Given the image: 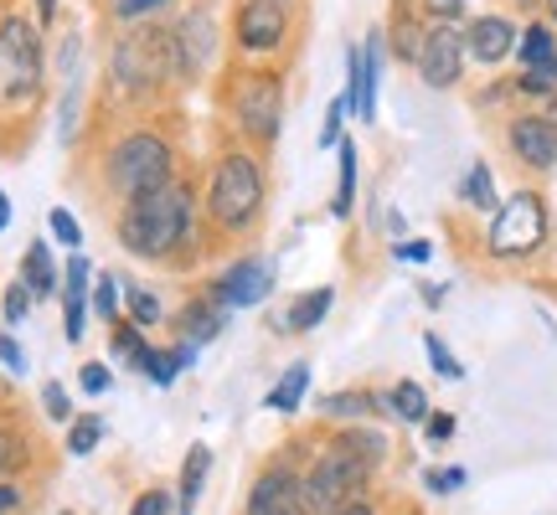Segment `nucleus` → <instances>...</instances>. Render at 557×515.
<instances>
[{
    "mask_svg": "<svg viewBox=\"0 0 557 515\" xmlns=\"http://www.w3.org/2000/svg\"><path fill=\"white\" fill-rule=\"evenodd\" d=\"M295 5L289 0H238L227 21V41L243 62H269L295 41Z\"/></svg>",
    "mask_w": 557,
    "mask_h": 515,
    "instance_id": "nucleus-9",
    "label": "nucleus"
},
{
    "mask_svg": "<svg viewBox=\"0 0 557 515\" xmlns=\"http://www.w3.org/2000/svg\"><path fill=\"white\" fill-rule=\"evenodd\" d=\"M517 5H542V0H517Z\"/></svg>",
    "mask_w": 557,
    "mask_h": 515,
    "instance_id": "nucleus-56",
    "label": "nucleus"
},
{
    "mask_svg": "<svg viewBox=\"0 0 557 515\" xmlns=\"http://www.w3.org/2000/svg\"><path fill=\"white\" fill-rule=\"evenodd\" d=\"M88 310H94V319H103V325L124 319V278L99 268V274H94V299H88Z\"/></svg>",
    "mask_w": 557,
    "mask_h": 515,
    "instance_id": "nucleus-29",
    "label": "nucleus"
},
{
    "mask_svg": "<svg viewBox=\"0 0 557 515\" xmlns=\"http://www.w3.org/2000/svg\"><path fill=\"white\" fill-rule=\"evenodd\" d=\"M305 469H295V459H269L243 500V515H305Z\"/></svg>",
    "mask_w": 557,
    "mask_h": 515,
    "instance_id": "nucleus-11",
    "label": "nucleus"
},
{
    "mask_svg": "<svg viewBox=\"0 0 557 515\" xmlns=\"http://www.w3.org/2000/svg\"><path fill=\"white\" fill-rule=\"evenodd\" d=\"M517 21L511 16H475L470 26H465V52L475 62H485V67H500V62L517 52Z\"/></svg>",
    "mask_w": 557,
    "mask_h": 515,
    "instance_id": "nucleus-17",
    "label": "nucleus"
},
{
    "mask_svg": "<svg viewBox=\"0 0 557 515\" xmlns=\"http://www.w3.org/2000/svg\"><path fill=\"white\" fill-rule=\"evenodd\" d=\"M37 454V438H26L21 428H5L0 423V479H16Z\"/></svg>",
    "mask_w": 557,
    "mask_h": 515,
    "instance_id": "nucleus-32",
    "label": "nucleus"
},
{
    "mask_svg": "<svg viewBox=\"0 0 557 515\" xmlns=\"http://www.w3.org/2000/svg\"><path fill=\"white\" fill-rule=\"evenodd\" d=\"M382 52H387V37L372 32L361 47H346V109L357 114L361 124L377 120V83H382Z\"/></svg>",
    "mask_w": 557,
    "mask_h": 515,
    "instance_id": "nucleus-14",
    "label": "nucleus"
},
{
    "mask_svg": "<svg viewBox=\"0 0 557 515\" xmlns=\"http://www.w3.org/2000/svg\"><path fill=\"white\" fill-rule=\"evenodd\" d=\"M553 238V217H547V201H542L537 186H521L491 212V227H485V253L500 258V263H517V258H532L547 248Z\"/></svg>",
    "mask_w": 557,
    "mask_h": 515,
    "instance_id": "nucleus-8",
    "label": "nucleus"
},
{
    "mask_svg": "<svg viewBox=\"0 0 557 515\" xmlns=\"http://www.w3.org/2000/svg\"><path fill=\"white\" fill-rule=\"evenodd\" d=\"M58 5H62V0H32V11H37L41 32H47V26H52V21H58Z\"/></svg>",
    "mask_w": 557,
    "mask_h": 515,
    "instance_id": "nucleus-51",
    "label": "nucleus"
},
{
    "mask_svg": "<svg viewBox=\"0 0 557 515\" xmlns=\"http://www.w3.org/2000/svg\"><path fill=\"white\" fill-rule=\"evenodd\" d=\"M459 201H465V206H475V212H496L500 206L496 176H491V165H485V160H475V165L465 171V180H459Z\"/></svg>",
    "mask_w": 557,
    "mask_h": 515,
    "instance_id": "nucleus-28",
    "label": "nucleus"
},
{
    "mask_svg": "<svg viewBox=\"0 0 557 515\" xmlns=\"http://www.w3.org/2000/svg\"><path fill=\"white\" fill-rule=\"evenodd\" d=\"M109 387H114V372H109L103 361H88V366L78 372V392L83 397H103Z\"/></svg>",
    "mask_w": 557,
    "mask_h": 515,
    "instance_id": "nucleus-41",
    "label": "nucleus"
},
{
    "mask_svg": "<svg viewBox=\"0 0 557 515\" xmlns=\"http://www.w3.org/2000/svg\"><path fill=\"white\" fill-rule=\"evenodd\" d=\"M382 402H387V413L403 417V423H413V428H423V423H429V413H434V407H429V392H423L418 381H408V377L393 381Z\"/></svg>",
    "mask_w": 557,
    "mask_h": 515,
    "instance_id": "nucleus-26",
    "label": "nucleus"
},
{
    "mask_svg": "<svg viewBox=\"0 0 557 515\" xmlns=\"http://www.w3.org/2000/svg\"><path fill=\"white\" fill-rule=\"evenodd\" d=\"M517 58H521V67H542V62H557V32L547 26V21H532V26L521 32V41H517Z\"/></svg>",
    "mask_w": 557,
    "mask_h": 515,
    "instance_id": "nucleus-30",
    "label": "nucleus"
},
{
    "mask_svg": "<svg viewBox=\"0 0 557 515\" xmlns=\"http://www.w3.org/2000/svg\"><path fill=\"white\" fill-rule=\"evenodd\" d=\"M331 515H382V511H377V500H372V495H361V500H346V505H336Z\"/></svg>",
    "mask_w": 557,
    "mask_h": 515,
    "instance_id": "nucleus-50",
    "label": "nucleus"
},
{
    "mask_svg": "<svg viewBox=\"0 0 557 515\" xmlns=\"http://www.w3.org/2000/svg\"><path fill=\"white\" fill-rule=\"evenodd\" d=\"M289 5H295V0H289Z\"/></svg>",
    "mask_w": 557,
    "mask_h": 515,
    "instance_id": "nucleus-58",
    "label": "nucleus"
},
{
    "mask_svg": "<svg viewBox=\"0 0 557 515\" xmlns=\"http://www.w3.org/2000/svg\"><path fill=\"white\" fill-rule=\"evenodd\" d=\"M32 304H37V299H32V289H26V284L16 278V284L0 294V319L16 330V325H26V319H32Z\"/></svg>",
    "mask_w": 557,
    "mask_h": 515,
    "instance_id": "nucleus-36",
    "label": "nucleus"
},
{
    "mask_svg": "<svg viewBox=\"0 0 557 515\" xmlns=\"http://www.w3.org/2000/svg\"><path fill=\"white\" fill-rule=\"evenodd\" d=\"M336 160H341V180H336V201H331V212H336V217H351V206H357V145H351V139H341Z\"/></svg>",
    "mask_w": 557,
    "mask_h": 515,
    "instance_id": "nucleus-33",
    "label": "nucleus"
},
{
    "mask_svg": "<svg viewBox=\"0 0 557 515\" xmlns=\"http://www.w3.org/2000/svg\"><path fill=\"white\" fill-rule=\"evenodd\" d=\"M506 145H511V155L527 165V171H557V124L542 120V114H517V120L506 124Z\"/></svg>",
    "mask_w": 557,
    "mask_h": 515,
    "instance_id": "nucleus-15",
    "label": "nucleus"
},
{
    "mask_svg": "<svg viewBox=\"0 0 557 515\" xmlns=\"http://www.w3.org/2000/svg\"><path fill=\"white\" fill-rule=\"evenodd\" d=\"M547 5V26H557V0H542Z\"/></svg>",
    "mask_w": 557,
    "mask_h": 515,
    "instance_id": "nucleus-53",
    "label": "nucleus"
},
{
    "mask_svg": "<svg viewBox=\"0 0 557 515\" xmlns=\"http://www.w3.org/2000/svg\"><path fill=\"white\" fill-rule=\"evenodd\" d=\"M21 284L32 289V299L62 294V268L52 263V242L47 238H32V248L21 253Z\"/></svg>",
    "mask_w": 557,
    "mask_h": 515,
    "instance_id": "nucleus-20",
    "label": "nucleus"
},
{
    "mask_svg": "<svg viewBox=\"0 0 557 515\" xmlns=\"http://www.w3.org/2000/svg\"><path fill=\"white\" fill-rule=\"evenodd\" d=\"M382 37H387V47H393V58H398V62H418V52H423V37H429V26H418V16L398 0V16H393V26H387Z\"/></svg>",
    "mask_w": 557,
    "mask_h": 515,
    "instance_id": "nucleus-24",
    "label": "nucleus"
},
{
    "mask_svg": "<svg viewBox=\"0 0 557 515\" xmlns=\"http://www.w3.org/2000/svg\"><path fill=\"white\" fill-rule=\"evenodd\" d=\"M103 434H109V423H103L99 413H78L73 423H67V438H62V449L73 459H88L94 449L103 443Z\"/></svg>",
    "mask_w": 557,
    "mask_h": 515,
    "instance_id": "nucleus-31",
    "label": "nucleus"
},
{
    "mask_svg": "<svg viewBox=\"0 0 557 515\" xmlns=\"http://www.w3.org/2000/svg\"><path fill=\"white\" fill-rule=\"evenodd\" d=\"M129 515H176V511H171V490H165V485L139 490V495L129 500Z\"/></svg>",
    "mask_w": 557,
    "mask_h": 515,
    "instance_id": "nucleus-40",
    "label": "nucleus"
},
{
    "mask_svg": "<svg viewBox=\"0 0 557 515\" xmlns=\"http://www.w3.org/2000/svg\"><path fill=\"white\" fill-rule=\"evenodd\" d=\"M58 515H78V511H58Z\"/></svg>",
    "mask_w": 557,
    "mask_h": 515,
    "instance_id": "nucleus-57",
    "label": "nucleus"
},
{
    "mask_svg": "<svg viewBox=\"0 0 557 515\" xmlns=\"http://www.w3.org/2000/svg\"><path fill=\"white\" fill-rule=\"evenodd\" d=\"M0 366H5V372H26V351H21V340L11 336V330H5V336H0Z\"/></svg>",
    "mask_w": 557,
    "mask_h": 515,
    "instance_id": "nucleus-45",
    "label": "nucleus"
},
{
    "mask_svg": "<svg viewBox=\"0 0 557 515\" xmlns=\"http://www.w3.org/2000/svg\"><path fill=\"white\" fill-rule=\"evenodd\" d=\"M331 304H336V284H315V289H305V294H295L284 304V315L274 319V330H284V336H310V330H320V319L331 315Z\"/></svg>",
    "mask_w": 557,
    "mask_h": 515,
    "instance_id": "nucleus-18",
    "label": "nucleus"
},
{
    "mask_svg": "<svg viewBox=\"0 0 557 515\" xmlns=\"http://www.w3.org/2000/svg\"><path fill=\"white\" fill-rule=\"evenodd\" d=\"M26 505V490H21L16 479H0V515H16Z\"/></svg>",
    "mask_w": 557,
    "mask_h": 515,
    "instance_id": "nucleus-47",
    "label": "nucleus"
},
{
    "mask_svg": "<svg viewBox=\"0 0 557 515\" xmlns=\"http://www.w3.org/2000/svg\"><path fill=\"white\" fill-rule=\"evenodd\" d=\"M171 37H176V62H181V83L197 88L207 73H212V58H218V21L207 5H191L171 21Z\"/></svg>",
    "mask_w": 557,
    "mask_h": 515,
    "instance_id": "nucleus-12",
    "label": "nucleus"
},
{
    "mask_svg": "<svg viewBox=\"0 0 557 515\" xmlns=\"http://www.w3.org/2000/svg\"><path fill=\"white\" fill-rule=\"evenodd\" d=\"M284 73L269 62H238L227 78H222V114L227 129L238 135V145L248 150H274L284 135Z\"/></svg>",
    "mask_w": 557,
    "mask_h": 515,
    "instance_id": "nucleus-6",
    "label": "nucleus"
},
{
    "mask_svg": "<svg viewBox=\"0 0 557 515\" xmlns=\"http://www.w3.org/2000/svg\"><path fill=\"white\" fill-rule=\"evenodd\" d=\"M263 212H269V176H263L259 150L227 139L201 176V222L218 238H248Z\"/></svg>",
    "mask_w": 557,
    "mask_h": 515,
    "instance_id": "nucleus-4",
    "label": "nucleus"
},
{
    "mask_svg": "<svg viewBox=\"0 0 557 515\" xmlns=\"http://www.w3.org/2000/svg\"><path fill=\"white\" fill-rule=\"evenodd\" d=\"M305 392H310V361H295V366H284V377L269 387L263 407H269V413H278V417H289V413H299Z\"/></svg>",
    "mask_w": 557,
    "mask_h": 515,
    "instance_id": "nucleus-22",
    "label": "nucleus"
},
{
    "mask_svg": "<svg viewBox=\"0 0 557 515\" xmlns=\"http://www.w3.org/2000/svg\"><path fill=\"white\" fill-rule=\"evenodd\" d=\"M377 402H382L377 392H357V387H351V392L320 397L315 407H320V417H331V423H341V428H346V423H367V417L377 413Z\"/></svg>",
    "mask_w": 557,
    "mask_h": 515,
    "instance_id": "nucleus-23",
    "label": "nucleus"
},
{
    "mask_svg": "<svg viewBox=\"0 0 557 515\" xmlns=\"http://www.w3.org/2000/svg\"><path fill=\"white\" fill-rule=\"evenodd\" d=\"M465 479H470V475H465L459 464H449V469H429V475H423V485H429L434 495H449V490H459Z\"/></svg>",
    "mask_w": 557,
    "mask_h": 515,
    "instance_id": "nucleus-43",
    "label": "nucleus"
},
{
    "mask_svg": "<svg viewBox=\"0 0 557 515\" xmlns=\"http://www.w3.org/2000/svg\"><path fill=\"white\" fill-rule=\"evenodd\" d=\"M171 356H176L181 372H191V366H197V356H201V346H191V340H171Z\"/></svg>",
    "mask_w": 557,
    "mask_h": 515,
    "instance_id": "nucleus-48",
    "label": "nucleus"
},
{
    "mask_svg": "<svg viewBox=\"0 0 557 515\" xmlns=\"http://www.w3.org/2000/svg\"><path fill=\"white\" fill-rule=\"evenodd\" d=\"M5 227H11V197L0 191V233H5Z\"/></svg>",
    "mask_w": 557,
    "mask_h": 515,
    "instance_id": "nucleus-52",
    "label": "nucleus"
},
{
    "mask_svg": "<svg viewBox=\"0 0 557 515\" xmlns=\"http://www.w3.org/2000/svg\"><path fill=\"white\" fill-rule=\"evenodd\" d=\"M124 319L129 325H139V330H156V325H165V299L156 294V289H145V284H124Z\"/></svg>",
    "mask_w": 557,
    "mask_h": 515,
    "instance_id": "nucleus-27",
    "label": "nucleus"
},
{
    "mask_svg": "<svg viewBox=\"0 0 557 515\" xmlns=\"http://www.w3.org/2000/svg\"><path fill=\"white\" fill-rule=\"evenodd\" d=\"M418 11L429 21H459L465 16V0H418Z\"/></svg>",
    "mask_w": 557,
    "mask_h": 515,
    "instance_id": "nucleus-44",
    "label": "nucleus"
},
{
    "mask_svg": "<svg viewBox=\"0 0 557 515\" xmlns=\"http://www.w3.org/2000/svg\"><path fill=\"white\" fill-rule=\"evenodd\" d=\"M41 413L52 417V423H73V397H67V387H62V381H47V387H41Z\"/></svg>",
    "mask_w": 557,
    "mask_h": 515,
    "instance_id": "nucleus-39",
    "label": "nucleus"
},
{
    "mask_svg": "<svg viewBox=\"0 0 557 515\" xmlns=\"http://www.w3.org/2000/svg\"><path fill=\"white\" fill-rule=\"evenodd\" d=\"M423 351H429V366H434V372H438L444 381H459V377H465V366L455 361V351H449V346H444V340H438L434 330L423 336Z\"/></svg>",
    "mask_w": 557,
    "mask_h": 515,
    "instance_id": "nucleus-38",
    "label": "nucleus"
},
{
    "mask_svg": "<svg viewBox=\"0 0 557 515\" xmlns=\"http://www.w3.org/2000/svg\"><path fill=\"white\" fill-rule=\"evenodd\" d=\"M109 99L150 109L165 103L171 93H181V62H176V37H171V21H135L120 26L114 52H109Z\"/></svg>",
    "mask_w": 557,
    "mask_h": 515,
    "instance_id": "nucleus-2",
    "label": "nucleus"
},
{
    "mask_svg": "<svg viewBox=\"0 0 557 515\" xmlns=\"http://www.w3.org/2000/svg\"><path fill=\"white\" fill-rule=\"evenodd\" d=\"M165 5H176V0H109V16L120 26H135V21H156Z\"/></svg>",
    "mask_w": 557,
    "mask_h": 515,
    "instance_id": "nucleus-35",
    "label": "nucleus"
},
{
    "mask_svg": "<svg viewBox=\"0 0 557 515\" xmlns=\"http://www.w3.org/2000/svg\"><path fill=\"white\" fill-rule=\"evenodd\" d=\"M201 294L212 299L218 310H259L263 299L274 294V263L269 258H233L227 268H218V274L207 278V289Z\"/></svg>",
    "mask_w": 557,
    "mask_h": 515,
    "instance_id": "nucleus-10",
    "label": "nucleus"
},
{
    "mask_svg": "<svg viewBox=\"0 0 557 515\" xmlns=\"http://www.w3.org/2000/svg\"><path fill=\"white\" fill-rule=\"evenodd\" d=\"M387 464V434L367 428V423H346L325 438L310 464H305V515H331L346 500H361L367 485Z\"/></svg>",
    "mask_w": 557,
    "mask_h": 515,
    "instance_id": "nucleus-3",
    "label": "nucleus"
},
{
    "mask_svg": "<svg viewBox=\"0 0 557 515\" xmlns=\"http://www.w3.org/2000/svg\"><path fill=\"white\" fill-rule=\"evenodd\" d=\"M423 438H429V443H449V438H455V417H449V413H429Z\"/></svg>",
    "mask_w": 557,
    "mask_h": 515,
    "instance_id": "nucleus-46",
    "label": "nucleus"
},
{
    "mask_svg": "<svg viewBox=\"0 0 557 515\" xmlns=\"http://www.w3.org/2000/svg\"><path fill=\"white\" fill-rule=\"evenodd\" d=\"M94 263L83 253L67 258V268H62V336H67V346H83V336H88V299H94Z\"/></svg>",
    "mask_w": 557,
    "mask_h": 515,
    "instance_id": "nucleus-16",
    "label": "nucleus"
},
{
    "mask_svg": "<svg viewBox=\"0 0 557 515\" xmlns=\"http://www.w3.org/2000/svg\"><path fill=\"white\" fill-rule=\"evenodd\" d=\"M181 176V145L160 124H129L103 145L99 155V186L103 197H114V206L139 201L171 186Z\"/></svg>",
    "mask_w": 557,
    "mask_h": 515,
    "instance_id": "nucleus-5",
    "label": "nucleus"
},
{
    "mask_svg": "<svg viewBox=\"0 0 557 515\" xmlns=\"http://www.w3.org/2000/svg\"><path fill=\"white\" fill-rule=\"evenodd\" d=\"M156 346L145 340V330L139 325H129V319H114L109 325V361H120V366H145V356H150Z\"/></svg>",
    "mask_w": 557,
    "mask_h": 515,
    "instance_id": "nucleus-25",
    "label": "nucleus"
},
{
    "mask_svg": "<svg viewBox=\"0 0 557 515\" xmlns=\"http://www.w3.org/2000/svg\"><path fill=\"white\" fill-rule=\"evenodd\" d=\"M542 120H553V124H557V99H547V109H542Z\"/></svg>",
    "mask_w": 557,
    "mask_h": 515,
    "instance_id": "nucleus-54",
    "label": "nucleus"
},
{
    "mask_svg": "<svg viewBox=\"0 0 557 515\" xmlns=\"http://www.w3.org/2000/svg\"><path fill=\"white\" fill-rule=\"evenodd\" d=\"M171 330H176V340H191V346H207V340H218L222 330H227V310H218L207 294L186 299L176 315L165 319Z\"/></svg>",
    "mask_w": 557,
    "mask_h": 515,
    "instance_id": "nucleus-19",
    "label": "nucleus"
},
{
    "mask_svg": "<svg viewBox=\"0 0 557 515\" xmlns=\"http://www.w3.org/2000/svg\"><path fill=\"white\" fill-rule=\"evenodd\" d=\"M465 62H470V52H465V26L459 21H429V37H423V52H418V78L429 83V88H455L459 78H465Z\"/></svg>",
    "mask_w": 557,
    "mask_h": 515,
    "instance_id": "nucleus-13",
    "label": "nucleus"
},
{
    "mask_svg": "<svg viewBox=\"0 0 557 515\" xmlns=\"http://www.w3.org/2000/svg\"><path fill=\"white\" fill-rule=\"evenodd\" d=\"M398 515H423V511H413V505H403V511Z\"/></svg>",
    "mask_w": 557,
    "mask_h": 515,
    "instance_id": "nucleus-55",
    "label": "nucleus"
},
{
    "mask_svg": "<svg viewBox=\"0 0 557 515\" xmlns=\"http://www.w3.org/2000/svg\"><path fill=\"white\" fill-rule=\"evenodd\" d=\"M429 253H434L429 242H398L393 248V258H403V263H429Z\"/></svg>",
    "mask_w": 557,
    "mask_h": 515,
    "instance_id": "nucleus-49",
    "label": "nucleus"
},
{
    "mask_svg": "<svg viewBox=\"0 0 557 515\" xmlns=\"http://www.w3.org/2000/svg\"><path fill=\"white\" fill-rule=\"evenodd\" d=\"M201 186L191 176H176L150 197L114 206V242L139 263H171L186 268L201 248Z\"/></svg>",
    "mask_w": 557,
    "mask_h": 515,
    "instance_id": "nucleus-1",
    "label": "nucleus"
},
{
    "mask_svg": "<svg viewBox=\"0 0 557 515\" xmlns=\"http://www.w3.org/2000/svg\"><path fill=\"white\" fill-rule=\"evenodd\" d=\"M139 372H145V377L156 381L160 392H165V387H176V377H181L176 356H171V346H156V351H150V356H145V366H139Z\"/></svg>",
    "mask_w": 557,
    "mask_h": 515,
    "instance_id": "nucleus-37",
    "label": "nucleus"
},
{
    "mask_svg": "<svg viewBox=\"0 0 557 515\" xmlns=\"http://www.w3.org/2000/svg\"><path fill=\"white\" fill-rule=\"evenodd\" d=\"M47 233H52V242H62L67 253H83V222L67 212V206H52L47 212Z\"/></svg>",
    "mask_w": 557,
    "mask_h": 515,
    "instance_id": "nucleus-34",
    "label": "nucleus"
},
{
    "mask_svg": "<svg viewBox=\"0 0 557 515\" xmlns=\"http://www.w3.org/2000/svg\"><path fill=\"white\" fill-rule=\"evenodd\" d=\"M346 99H331V109H325V124H320V150H336L341 145V124H346Z\"/></svg>",
    "mask_w": 557,
    "mask_h": 515,
    "instance_id": "nucleus-42",
    "label": "nucleus"
},
{
    "mask_svg": "<svg viewBox=\"0 0 557 515\" xmlns=\"http://www.w3.org/2000/svg\"><path fill=\"white\" fill-rule=\"evenodd\" d=\"M207 475H212V449H207V443H191L186 459H181V475H176V515H197Z\"/></svg>",
    "mask_w": 557,
    "mask_h": 515,
    "instance_id": "nucleus-21",
    "label": "nucleus"
},
{
    "mask_svg": "<svg viewBox=\"0 0 557 515\" xmlns=\"http://www.w3.org/2000/svg\"><path fill=\"white\" fill-rule=\"evenodd\" d=\"M47 78V52H41V21L5 11L0 16V103L5 109H32Z\"/></svg>",
    "mask_w": 557,
    "mask_h": 515,
    "instance_id": "nucleus-7",
    "label": "nucleus"
}]
</instances>
